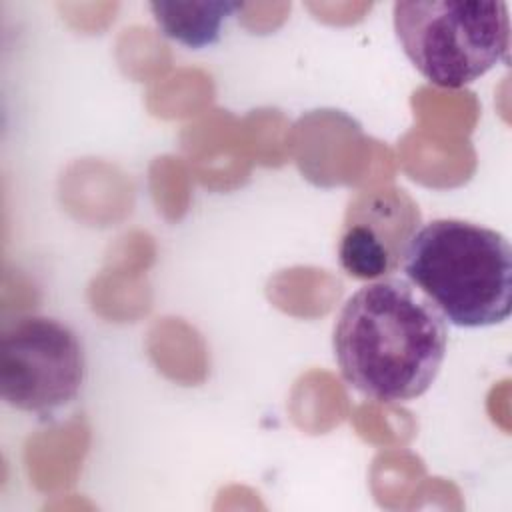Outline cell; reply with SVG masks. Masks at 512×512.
Listing matches in <instances>:
<instances>
[{"instance_id": "3", "label": "cell", "mask_w": 512, "mask_h": 512, "mask_svg": "<svg viewBox=\"0 0 512 512\" xmlns=\"http://www.w3.org/2000/svg\"><path fill=\"white\" fill-rule=\"evenodd\" d=\"M396 38L432 84L462 88L508 60V4L480 0H398Z\"/></svg>"}, {"instance_id": "1", "label": "cell", "mask_w": 512, "mask_h": 512, "mask_svg": "<svg viewBox=\"0 0 512 512\" xmlns=\"http://www.w3.org/2000/svg\"><path fill=\"white\" fill-rule=\"evenodd\" d=\"M448 330L436 306L408 280L386 276L358 288L332 332L342 378L378 402H408L436 380Z\"/></svg>"}, {"instance_id": "6", "label": "cell", "mask_w": 512, "mask_h": 512, "mask_svg": "<svg viewBox=\"0 0 512 512\" xmlns=\"http://www.w3.org/2000/svg\"><path fill=\"white\" fill-rule=\"evenodd\" d=\"M242 4L230 0H152L150 10L160 32L188 48L220 40L222 26Z\"/></svg>"}, {"instance_id": "2", "label": "cell", "mask_w": 512, "mask_h": 512, "mask_svg": "<svg viewBox=\"0 0 512 512\" xmlns=\"http://www.w3.org/2000/svg\"><path fill=\"white\" fill-rule=\"evenodd\" d=\"M402 270L454 326L484 328L512 310V248L486 226L438 218L412 234Z\"/></svg>"}, {"instance_id": "4", "label": "cell", "mask_w": 512, "mask_h": 512, "mask_svg": "<svg viewBox=\"0 0 512 512\" xmlns=\"http://www.w3.org/2000/svg\"><path fill=\"white\" fill-rule=\"evenodd\" d=\"M84 352L72 328L48 316H22L0 336V396L16 410L48 416L76 398Z\"/></svg>"}, {"instance_id": "5", "label": "cell", "mask_w": 512, "mask_h": 512, "mask_svg": "<svg viewBox=\"0 0 512 512\" xmlns=\"http://www.w3.org/2000/svg\"><path fill=\"white\" fill-rule=\"evenodd\" d=\"M420 210L400 188L360 192L346 210L338 262L358 280L386 278L402 264L406 246L418 230Z\"/></svg>"}]
</instances>
